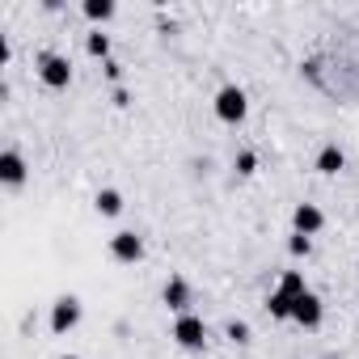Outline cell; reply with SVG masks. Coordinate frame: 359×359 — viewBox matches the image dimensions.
Wrapping results in <instances>:
<instances>
[{
  "instance_id": "6da1fadb",
  "label": "cell",
  "mask_w": 359,
  "mask_h": 359,
  "mask_svg": "<svg viewBox=\"0 0 359 359\" xmlns=\"http://www.w3.org/2000/svg\"><path fill=\"white\" fill-rule=\"evenodd\" d=\"M212 110H216V118H220V123L237 127V123L250 114V97H245V89H241V85H224V89H216Z\"/></svg>"
},
{
  "instance_id": "7a4b0ae2",
  "label": "cell",
  "mask_w": 359,
  "mask_h": 359,
  "mask_svg": "<svg viewBox=\"0 0 359 359\" xmlns=\"http://www.w3.org/2000/svg\"><path fill=\"white\" fill-rule=\"evenodd\" d=\"M169 338L182 346V351H203V346H208V321H203L199 313H182V317L173 321Z\"/></svg>"
},
{
  "instance_id": "3957f363",
  "label": "cell",
  "mask_w": 359,
  "mask_h": 359,
  "mask_svg": "<svg viewBox=\"0 0 359 359\" xmlns=\"http://www.w3.org/2000/svg\"><path fill=\"white\" fill-rule=\"evenodd\" d=\"M39 76L47 89H68L72 85V60L60 55V51H43L39 55Z\"/></svg>"
},
{
  "instance_id": "277c9868",
  "label": "cell",
  "mask_w": 359,
  "mask_h": 359,
  "mask_svg": "<svg viewBox=\"0 0 359 359\" xmlns=\"http://www.w3.org/2000/svg\"><path fill=\"white\" fill-rule=\"evenodd\" d=\"M47 325H51V334H72L76 325H81V296H60L55 304H51V317H47Z\"/></svg>"
},
{
  "instance_id": "5b68a950",
  "label": "cell",
  "mask_w": 359,
  "mask_h": 359,
  "mask_svg": "<svg viewBox=\"0 0 359 359\" xmlns=\"http://www.w3.org/2000/svg\"><path fill=\"white\" fill-rule=\"evenodd\" d=\"M110 258H114V262H123V266H135V262H144V237H140L135 229H123V233H114V237H110Z\"/></svg>"
},
{
  "instance_id": "8992f818",
  "label": "cell",
  "mask_w": 359,
  "mask_h": 359,
  "mask_svg": "<svg viewBox=\"0 0 359 359\" xmlns=\"http://www.w3.org/2000/svg\"><path fill=\"white\" fill-rule=\"evenodd\" d=\"M161 300H165V309H173L177 317H182V313H191L195 292H191V283H187L182 275H169V279H165V287H161Z\"/></svg>"
},
{
  "instance_id": "52a82bcc",
  "label": "cell",
  "mask_w": 359,
  "mask_h": 359,
  "mask_svg": "<svg viewBox=\"0 0 359 359\" xmlns=\"http://www.w3.org/2000/svg\"><path fill=\"white\" fill-rule=\"evenodd\" d=\"M321 317H325V304H321V296H317V292H304V296L292 304V321H296V325H304V330H317V325H321Z\"/></svg>"
},
{
  "instance_id": "ba28073f",
  "label": "cell",
  "mask_w": 359,
  "mask_h": 359,
  "mask_svg": "<svg viewBox=\"0 0 359 359\" xmlns=\"http://www.w3.org/2000/svg\"><path fill=\"white\" fill-rule=\"evenodd\" d=\"M0 182H5L9 191H18V187L26 182V156H22L18 148H5V152H0Z\"/></svg>"
},
{
  "instance_id": "9c48e42d",
  "label": "cell",
  "mask_w": 359,
  "mask_h": 359,
  "mask_svg": "<svg viewBox=\"0 0 359 359\" xmlns=\"http://www.w3.org/2000/svg\"><path fill=\"white\" fill-rule=\"evenodd\" d=\"M292 229L304 233V237H317V233L325 229V212H321L317 203H296V212H292Z\"/></svg>"
},
{
  "instance_id": "30bf717a",
  "label": "cell",
  "mask_w": 359,
  "mask_h": 359,
  "mask_svg": "<svg viewBox=\"0 0 359 359\" xmlns=\"http://www.w3.org/2000/svg\"><path fill=\"white\" fill-rule=\"evenodd\" d=\"M342 169H346V152H342L338 144H321V152H317V173L334 177V173H342Z\"/></svg>"
},
{
  "instance_id": "8fae6325",
  "label": "cell",
  "mask_w": 359,
  "mask_h": 359,
  "mask_svg": "<svg viewBox=\"0 0 359 359\" xmlns=\"http://www.w3.org/2000/svg\"><path fill=\"white\" fill-rule=\"evenodd\" d=\"M93 208H97V216H106V220H110V216H118V212H123V195H118L114 187H106V191H97V195H93Z\"/></svg>"
},
{
  "instance_id": "7c38bea8",
  "label": "cell",
  "mask_w": 359,
  "mask_h": 359,
  "mask_svg": "<svg viewBox=\"0 0 359 359\" xmlns=\"http://www.w3.org/2000/svg\"><path fill=\"white\" fill-rule=\"evenodd\" d=\"M279 292H283V296H292V300H300V296L309 292L304 271H283V275H279Z\"/></svg>"
},
{
  "instance_id": "4fadbf2b",
  "label": "cell",
  "mask_w": 359,
  "mask_h": 359,
  "mask_svg": "<svg viewBox=\"0 0 359 359\" xmlns=\"http://www.w3.org/2000/svg\"><path fill=\"white\" fill-rule=\"evenodd\" d=\"M292 304H296V300H292V296H283L279 287L266 296V313H271L275 321H292Z\"/></svg>"
},
{
  "instance_id": "5bb4252c",
  "label": "cell",
  "mask_w": 359,
  "mask_h": 359,
  "mask_svg": "<svg viewBox=\"0 0 359 359\" xmlns=\"http://www.w3.org/2000/svg\"><path fill=\"white\" fill-rule=\"evenodd\" d=\"M81 13H85L89 22H110L118 9H114V0H85V5H81Z\"/></svg>"
},
{
  "instance_id": "9a60e30c",
  "label": "cell",
  "mask_w": 359,
  "mask_h": 359,
  "mask_svg": "<svg viewBox=\"0 0 359 359\" xmlns=\"http://www.w3.org/2000/svg\"><path fill=\"white\" fill-rule=\"evenodd\" d=\"M85 51L93 55V60H110V34H102V30H93V34H85Z\"/></svg>"
},
{
  "instance_id": "2e32d148",
  "label": "cell",
  "mask_w": 359,
  "mask_h": 359,
  "mask_svg": "<svg viewBox=\"0 0 359 359\" xmlns=\"http://www.w3.org/2000/svg\"><path fill=\"white\" fill-rule=\"evenodd\" d=\"M287 254H296V258H309V254H313V237H304V233H292V237H287Z\"/></svg>"
},
{
  "instance_id": "e0dca14e",
  "label": "cell",
  "mask_w": 359,
  "mask_h": 359,
  "mask_svg": "<svg viewBox=\"0 0 359 359\" xmlns=\"http://www.w3.org/2000/svg\"><path fill=\"white\" fill-rule=\"evenodd\" d=\"M224 338L237 342V346H245V342H250V325H245V321H229V325H224Z\"/></svg>"
},
{
  "instance_id": "ac0fdd59",
  "label": "cell",
  "mask_w": 359,
  "mask_h": 359,
  "mask_svg": "<svg viewBox=\"0 0 359 359\" xmlns=\"http://www.w3.org/2000/svg\"><path fill=\"white\" fill-rule=\"evenodd\" d=\"M254 169H258V156H254L250 148H245V152H237V173H254Z\"/></svg>"
},
{
  "instance_id": "d6986e66",
  "label": "cell",
  "mask_w": 359,
  "mask_h": 359,
  "mask_svg": "<svg viewBox=\"0 0 359 359\" xmlns=\"http://www.w3.org/2000/svg\"><path fill=\"white\" fill-rule=\"evenodd\" d=\"M102 72H106V81H114V85L123 81V64H118V60H106V64H102Z\"/></svg>"
},
{
  "instance_id": "ffe728a7",
  "label": "cell",
  "mask_w": 359,
  "mask_h": 359,
  "mask_svg": "<svg viewBox=\"0 0 359 359\" xmlns=\"http://www.w3.org/2000/svg\"><path fill=\"white\" fill-rule=\"evenodd\" d=\"M114 106H131V93H127V89H123V85H118V89H114Z\"/></svg>"
},
{
  "instance_id": "44dd1931",
  "label": "cell",
  "mask_w": 359,
  "mask_h": 359,
  "mask_svg": "<svg viewBox=\"0 0 359 359\" xmlns=\"http://www.w3.org/2000/svg\"><path fill=\"white\" fill-rule=\"evenodd\" d=\"M60 359H81V355H60Z\"/></svg>"
}]
</instances>
